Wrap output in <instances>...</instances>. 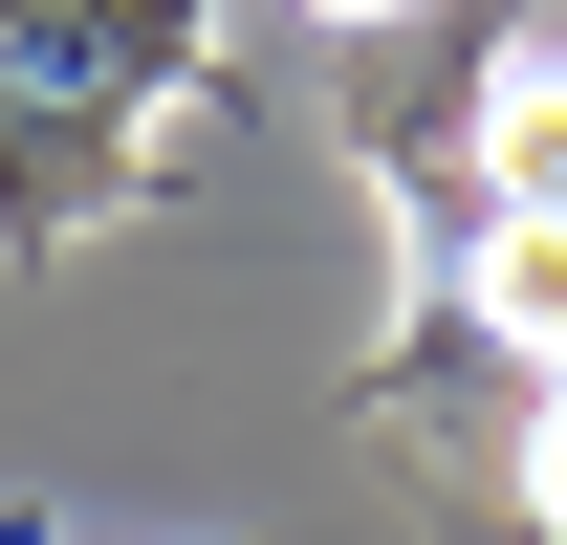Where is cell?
Segmentation results:
<instances>
[{
	"label": "cell",
	"mask_w": 567,
	"mask_h": 545,
	"mask_svg": "<svg viewBox=\"0 0 567 545\" xmlns=\"http://www.w3.org/2000/svg\"><path fill=\"white\" fill-rule=\"evenodd\" d=\"M458 328H502V349H546V371H567V197H502V218H481Z\"/></svg>",
	"instance_id": "6da1fadb"
},
{
	"label": "cell",
	"mask_w": 567,
	"mask_h": 545,
	"mask_svg": "<svg viewBox=\"0 0 567 545\" xmlns=\"http://www.w3.org/2000/svg\"><path fill=\"white\" fill-rule=\"evenodd\" d=\"M481 175L502 197H567V66H502L481 88Z\"/></svg>",
	"instance_id": "7a4b0ae2"
},
{
	"label": "cell",
	"mask_w": 567,
	"mask_h": 545,
	"mask_svg": "<svg viewBox=\"0 0 567 545\" xmlns=\"http://www.w3.org/2000/svg\"><path fill=\"white\" fill-rule=\"evenodd\" d=\"M524 524L567 545V393H546V436H524Z\"/></svg>",
	"instance_id": "3957f363"
},
{
	"label": "cell",
	"mask_w": 567,
	"mask_h": 545,
	"mask_svg": "<svg viewBox=\"0 0 567 545\" xmlns=\"http://www.w3.org/2000/svg\"><path fill=\"white\" fill-rule=\"evenodd\" d=\"M306 22H415V0H306Z\"/></svg>",
	"instance_id": "277c9868"
}]
</instances>
